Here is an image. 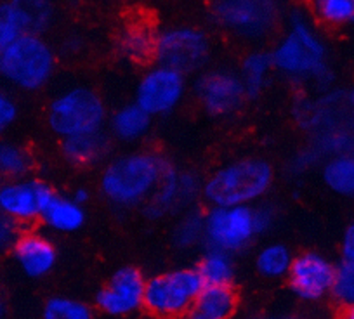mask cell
Listing matches in <instances>:
<instances>
[{
  "instance_id": "6da1fadb",
  "label": "cell",
  "mask_w": 354,
  "mask_h": 319,
  "mask_svg": "<svg viewBox=\"0 0 354 319\" xmlns=\"http://www.w3.org/2000/svg\"><path fill=\"white\" fill-rule=\"evenodd\" d=\"M274 70L299 82H328V47L304 12H292L285 35L271 50Z\"/></svg>"
},
{
  "instance_id": "7a4b0ae2",
  "label": "cell",
  "mask_w": 354,
  "mask_h": 319,
  "mask_svg": "<svg viewBox=\"0 0 354 319\" xmlns=\"http://www.w3.org/2000/svg\"><path fill=\"white\" fill-rule=\"evenodd\" d=\"M170 167L169 160L156 153H129L104 168L100 179L101 193L113 205L124 209L136 206L155 195Z\"/></svg>"
},
{
  "instance_id": "3957f363",
  "label": "cell",
  "mask_w": 354,
  "mask_h": 319,
  "mask_svg": "<svg viewBox=\"0 0 354 319\" xmlns=\"http://www.w3.org/2000/svg\"><path fill=\"white\" fill-rule=\"evenodd\" d=\"M274 182L273 165L259 156H241L209 175L202 191L212 206L252 205Z\"/></svg>"
},
{
  "instance_id": "277c9868",
  "label": "cell",
  "mask_w": 354,
  "mask_h": 319,
  "mask_svg": "<svg viewBox=\"0 0 354 319\" xmlns=\"http://www.w3.org/2000/svg\"><path fill=\"white\" fill-rule=\"evenodd\" d=\"M274 213L268 206H212L205 213L203 242L207 249L233 253L250 245L259 234L270 231Z\"/></svg>"
},
{
  "instance_id": "5b68a950",
  "label": "cell",
  "mask_w": 354,
  "mask_h": 319,
  "mask_svg": "<svg viewBox=\"0 0 354 319\" xmlns=\"http://www.w3.org/2000/svg\"><path fill=\"white\" fill-rule=\"evenodd\" d=\"M54 71L56 54L42 35L26 33L0 50V77L19 90H40Z\"/></svg>"
},
{
  "instance_id": "8992f818",
  "label": "cell",
  "mask_w": 354,
  "mask_h": 319,
  "mask_svg": "<svg viewBox=\"0 0 354 319\" xmlns=\"http://www.w3.org/2000/svg\"><path fill=\"white\" fill-rule=\"evenodd\" d=\"M106 122V106L91 87L77 86L57 94L47 108V125L61 139L96 134Z\"/></svg>"
},
{
  "instance_id": "52a82bcc",
  "label": "cell",
  "mask_w": 354,
  "mask_h": 319,
  "mask_svg": "<svg viewBox=\"0 0 354 319\" xmlns=\"http://www.w3.org/2000/svg\"><path fill=\"white\" fill-rule=\"evenodd\" d=\"M205 287L196 267H181L146 280L142 307L156 319H181Z\"/></svg>"
},
{
  "instance_id": "ba28073f",
  "label": "cell",
  "mask_w": 354,
  "mask_h": 319,
  "mask_svg": "<svg viewBox=\"0 0 354 319\" xmlns=\"http://www.w3.org/2000/svg\"><path fill=\"white\" fill-rule=\"evenodd\" d=\"M217 25L247 40L271 35L278 23L277 0H212Z\"/></svg>"
},
{
  "instance_id": "9c48e42d",
  "label": "cell",
  "mask_w": 354,
  "mask_h": 319,
  "mask_svg": "<svg viewBox=\"0 0 354 319\" xmlns=\"http://www.w3.org/2000/svg\"><path fill=\"white\" fill-rule=\"evenodd\" d=\"M210 54L209 35L198 26L179 25L158 32L155 49L156 64L181 71L200 70Z\"/></svg>"
},
{
  "instance_id": "30bf717a",
  "label": "cell",
  "mask_w": 354,
  "mask_h": 319,
  "mask_svg": "<svg viewBox=\"0 0 354 319\" xmlns=\"http://www.w3.org/2000/svg\"><path fill=\"white\" fill-rule=\"evenodd\" d=\"M186 94V77L181 71L155 64L149 68L136 87V101L151 117L176 110Z\"/></svg>"
},
{
  "instance_id": "8fae6325",
  "label": "cell",
  "mask_w": 354,
  "mask_h": 319,
  "mask_svg": "<svg viewBox=\"0 0 354 319\" xmlns=\"http://www.w3.org/2000/svg\"><path fill=\"white\" fill-rule=\"evenodd\" d=\"M54 195V189L39 179L4 181L0 184V213L19 226L32 224L40 219Z\"/></svg>"
},
{
  "instance_id": "7c38bea8",
  "label": "cell",
  "mask_w": 354,
  "mask_h": 319,
  "mask_svg": "<svg viewBox=\"0 0 354 319\" xmlns=\"http://www.w3.org/2000/svg\"><path fill=\"white\" fill-rule=\"evenodd\" d=\"M146 278L141 269L125 266L115 271L96 293V307L110 318H125L142 307Z\"/></svg>"
},
{
  "instance_id": "4fadbf2b",
  "label": "cell",
  "mask_w": 354,
  "mask_h": 319,
  "mask_svg": "<svg viewBox=\"0 0 354 319\" xmlns=\"http://www.w3.org/2000/svg\"><path fill=\"white\" fill-rule=\"evenodd\" d=\"M200 106L212 117H227L240 110L248 99L240 73L212 70L203 73L195 84Z\"/></svg>"
},
{
  "instance_id": "5bb4252c",
  "label": "cell",
  "mask_w": 354,
  "mask_h": 319,
  "mask_svg": "<svg viewBox=\"0 0 354 319\" xmlns=\"http://www.w3.org/2000/svg\"><path fill=\"white\" fill-rule=\"evenodd\" d=\"M335 264L323 253L304 252L294 257L288 269V287L304 302H319L332 291Z\"/></svg>"
},
{
  "instance_id": "9a60e30c",
  "label": "cell",
  "mask_w": 354,
  "mask_h": 319,
  "mask_svg": "<svg viewBox=\"0 0 354 319\" xmlns=\"http://www.w3.org/2000/svg\"><path fill=\"white\" fill-rule=\"evenodd\" d=\"M158 30L151 14L134 11L124 16L117 32V50L124 59L134 64H149L155 61Z\"/></svg>"
},
{
  "instance_id": "2e32d148",
  "label": "cell",
  "mask_w": 354,
  "mask_h": 319,
  "mask_svg": "<svg viewBox=\"0 0 354 319\" xmlns=\"http://www.w3.org/2000/svg\"><path fill=\"white\" fill-rule=\"evenodd\" d=\"M11 252L21 273L35 280L53 273L57 264V250L54 243L37 231H21Z\"/></svg>"
},
{
  "instance_id": "e0dca14e",
  "label": "cell",
  "mask_w": 354,
  "mask_h": 319,
  "mask_svg": "<svg viewBox=\"0 0 354 319\" xmlns=\"http://www.w3.org/2000/svg\"><path fill=\"white\" fill-rule=\"evenodd\" d=\"M198 189L200 184L195 175L170 167L156 188L155 195L149 198L148 213H151L153 217H162L174 210H179L195 198Z\"/></svg>"
},
{
  "instance_id": "ac0fdd59",
  "label": "cell",
  "mask_w": 354,
  "mask_h": 319,
  "mask_svg": "<svg viewBox=\"0 0 354 319\" xmlns=\"http://www.w3.org/2000/svg\"><path fill=\"white\" fill-rule=\"evenodd\" d=\"M40 219L49 229L56 231V233L71 234L84 227L85 220H87V212H85V206L75 202L73 198L54 195L44 209Z\"/></svg>"
},
{
  "instance_id": "d6986e66",
  "label": "cell",
  "mask_w": 354,
  "mask_h": 319,
  "mask_svg": "<svg viewBox=\"0 0 354 319\" xmlns=\"http://www.w3.org/2000/svg\"><path fill=\"white\" fill-rule=\"evenodd\" d=\"M240 305V295L233 284H205L193 307L210 319H231Z\"/></svg>"
},
{
  "instance_id": "ffe728a7",
  "label": "cell",
  "mask_w": 354,
  "mask_h": 319,
  "mask_svg": "<svg viewBox=\"0 0 354 319\" xmlns=\"http://www.w3.org/2000/svg\"><path fill=\"white\" fill-rule=\"evenodd\" d=\"M106 151V141L103 134H84L61 139V155L68 164L75 167H91L103 158Z\"/></svg>"
},
{
  "instance_id": "44dd1931",
  "label": "cell",
  "mask_w": 354,
  "mask_h": 319,
  "mask_svg": "<svg viewBox=\"0 0 354 319\" xmlns=\"http://www.w3.org/2000/svg\"><path fill=\"white\" fill-rule=\"evenodd\" d=\"M151 115L146 113L136 103L124 104L111 117V132L117 139L125 142H134L145 137L151 128Z\"/></svg>"
},
{
  "instance_id": "7402d4cb",
  "label": "cell",
  "mask_w": 354,
  "mask_h": 319,
  "mask_svg": "<svg viewBox=\"0 0 354 319\" xmlns=\"http://www.w3.org/2000/svg\"><path fill=\"white\" fill-rule=\"evenodd\" d=\"M273 70V59H271V52L268 50L255 49L243 57L240 77L247 97H257L264 90Z\"/></svg>"
},
{
  "instance_id": "603a6c76",
  "label": "cell",
  "mask_w": 354,
  "mask_h": 319,
  "mask_svg": "<svg viewBox=\"0 0 354 319\" xmlns=\"http://www.w3.org/2000/svg\"><path fill=\"white\" fill-rule=\"evenodd\" d=\"M322 175L330 191L346 198H354V151L330 156Z\"/></svg>"
},
{
  "instance_id": "cb8c5ba5",
  "label": "cell",
  "mask_w": 354,
  "mask_h": 319,
  "mask_svg": "<svg viewBox=\"0 0 354 319\" xmlns=\"http://www.w3.org/2000/svg\"><path fill=\"white\" fill-rule=\"evenodd\" d=\"M313 19L330 30L354 25V0H308Z\"/></svg>"
},
{
  "instance_id": "d4e9b609",
  "label": "cell",
  "mask_w": 354,
  "mask_h": 319,
  "mask_svg": "<svg viewBox=\"0 0 354 319\" xmlns=\"http://www.w3.org/2000/svg\"><path fill=\"white\" fill-rule=\"evenodd\" d=\"M33 158L25 146L0 141V177L4 181L25 179L32 172Z\"/></svg>"
},
{
  "instance_id": "484cf974",
  "label": "cell",
  "mask_w": 354,
  "mask_h": 319,
  "mask_svg": "<svg viewBox=\"0 0 354 319\" xmlns=\"http://www.w3.org/2000/svg\"><path fill=\"white\" fill-rule=\"evenodd\" d=\"M26 33L42 35L54 21V6L50 0H12Z\"/></svg>"
},
{
  "instance_id": "4316f807",
  "label": "cell",
  "mask_w": 354,
  "mask_h": 319,
  "mask_svg": "<svg viewBox=\"0 0 354 319\" xmlns=\"http://www.w3.org/2000/svg\"><path fill=\"white\" fill-rule=\"evenodd\" d=\"M196 269L205 284H233L234 264L231 253L209 249Z\"/></svg>"
},
{
  "instance_id": "83f0119b",
  "label": "cell",
  "mask_w": 354,
  "mask_h": 319,
  "mask_svg": "<svg viewBox=\"0 0 354 319\" xmlns=\"http://www.w3.org/2000/svg\"><path fill=\"white\" fill-rule=\"evenodd\" d=\"M292 255L290 249L283 243H271V245H266L261 252L255 257V267H257L259 273L266 278H283L287 276L288 269L292 266Z\"/></svg>"
},
{
  "instance_id": "f1b7e54d",
  "label": "cell",
  "mask_w": 354,
  "mask_h": 319,
  "mask_svg": "<svg viewBox=\"0 0 354 319\" xmlns=\"http://www.w3.org/2000/svg\"><path fill=\"white\" fill-rule=\"evenodd\" d=\"M42 319H94V312L77 298L50 297L42 309Z\"/></svg>"
},
{
  "instance_id": "f546056e",
  "label": "cell",
  "mask_w": 354,
  "mask_h": 319,
  "mask_svg": "<svg viewBox=\"0 0 354 319\" xmlns=\"http://www.w3.org/2000/svg\"><path fill=\"white\" fill-rule=\"evenodd\" d=\"M203 233H205V215L200 210H192L179 220L174 229V243L179 249H189L203 242Z\"/></svg>"
},
{
  "instance_id": "4dcf8cb0",
  "label": "cell",
  "mask_w": 354,
  "mask_h": 319,
  "mask_svg": "<svg viewBox=\"0 0 354 319\" xmlns=\"http://www.w3.org/2000/svg\"><path fill=\"white\" fill-rule=\"evenodd\" d=\"M21 35H26L25 26L12 0L0 2V50L6 49L9 44L18 40Z\"/></svg>"
},
{
  "instance_id": "1f68e13d",
  "label": "cell",
  "mask_w": 354,
  "mask_h": 319,
  "mask_svg": "<svg viewBox=\"0 0 354 319\" xmlns=\"http://www.w3.org/2000/svg\"><path fill=\"white\" fill-rule=\"evenodd\" d=\"M330 295L340 307L354 305V266L340 262L335 267V276Z\"/></svg>"
},
{
  "instance_id": "d6a6232c",
  "label": "cell",
  "mask_w": 354,
  "mask_h": 319,
  "mask_svg": "<svg viewBox=\"0 0 354 319\" xmlns=\"http://www.w3.org/2000/svg\"><path fill=\"white\" fill-rule=\"evenodd\" d=\"M18 104L12 99L11 94L0 89V135L15 125V122L18 120Z\"/></svg>"
},
{
  "instance_id": "836d02e7",
  "label": "cell",
  "mask_w": 354,
  "mask_h": 319,
  "mask_svg": "<svg viewBox=\"0 0 354 319\" xmlns=\"http://www.w3.org/2000/svg\"><path fill=\"white\" fill-rule=\"evenodd\" d=\"M19 224L11 220L9 217L0 213V252L4 250H11L15 245L16 238L19 236Z\"/></svg>"
},
{
  "instance_id": "e575fe53",
  "label": "cell",
  "mask_w": 354,
  "mask_h": 319,
  "mask_svg": "<svg viewBox=\"0 0 354 319\" xmlns=\"http://www.w3.org/2000/svg\"><path fill=\"white\" fill-rule=\"evenodd\" d=\"M340 257L342 262L354 266V222L344 229L342 240H340Z\"/></svg>"
},
{
  "instance_id": "d590c367",
  "label": "cell",
  "mask_w": 354,
  "mask_h": 319,
  "mask_svg": "<svg viewBox=\"0 0 354 319\" xmlns=\"http://www.w3.org/2000/svg\"><path fill=\"white\" fill-rule=\"evenodd\" d=\"M71 198H73L75 202H78V203H82V205H85V203L88 202V198H91V193H88L87 188H84V186H82V188H78L77 191L73 193V196H71Z\"/></svg>"
},
{
  "instance_id": "8d00e7d4",
  "label": "cell",
  "mask_w": 354,
  "mask_h": 319,
  "mask_svg": "<svg viewBox=\"0 0 354 319\" xmlns=\"http://www.w3.org/2000/svg\"><path fill=\"white\" fill-rule=\"evenodd\" d=\"M335 319H354V305H349V307H340L339 312H337Z\"/></svg>"
},
{
  "instance_id": "74e56055",
  "label": "cell",
  "mask_w": 354,
  "mask_h": 319,
  "mask_svg": "<svg viewBox=\"0 0 354 319\" xmlns=\"http://www.w3.org/2000/svg\"><path fill=\"white\" fill-rule=\"evenodd\" d=\"M347 108H349L351 125H353V130H354V86H353V89H351L349 96H347Z\"/></svg>"
},
{
  "instance_id": "f35d334b",
  "label": "cell",
  "mask_w": 354,
  "mask_h": 319,
  "mask_svg": "<svg viewBox=\"0 0 354 319\" xmlns=\"http://www.w3.org/2000/svg\"><path fill=\"white\" fill-rule=\"evenodd\" d=\"M181 319H210V318H207L205 314H202V312H200L198 309L192 307L188 312H186L185 316H183Z\"/></svg>"
},
{
  "instance_id": "ab89813d",
  "label": "cell",
  "mask_w": 354,
  "mask_h": 319,
  "mask_svg": "<svg viewBox=\"0 0 354 319\" xmlns=\"http://www.w3.org/2000/svg\"><path fill=\"white\" fill-rule=\"evenodd\" d=\"M4 318V302H2V298H0V319Z\"/></svg>"
},
{
  "instance_id": "60d3db41",
  "label": "cell",
  "mask_w": 354,
  "mask_h": 319,
  "mask_svg": "<svg viewBox=\"0 0 354 319\" xmlns=\"http://www.w3.org/2000/svg\"><path fill=\"white\" fill-rule=\"evenodd\" d=\"M288 319H292V318H288Z\"/></svg>"
}]
</instances>
